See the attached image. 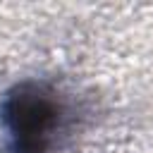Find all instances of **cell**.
Segmentation results:
<instances>
[{
  "mask_svg": "<svg viewBox=\"0 0 153 153\" xmlns=\"http://www.w3.org/2000/svg\"><path fill=\"white\" fill-rule=\"evenodd\" d=\"M0 122L12 153H50L67 134L69 108L53 84L22 81L5 96Z\"/></svg>",
  "mask_w": 153,
  "mask_h": 153,
  "instance_id": "6da1fadb",
  "label": "cell"
}]
</instances>
